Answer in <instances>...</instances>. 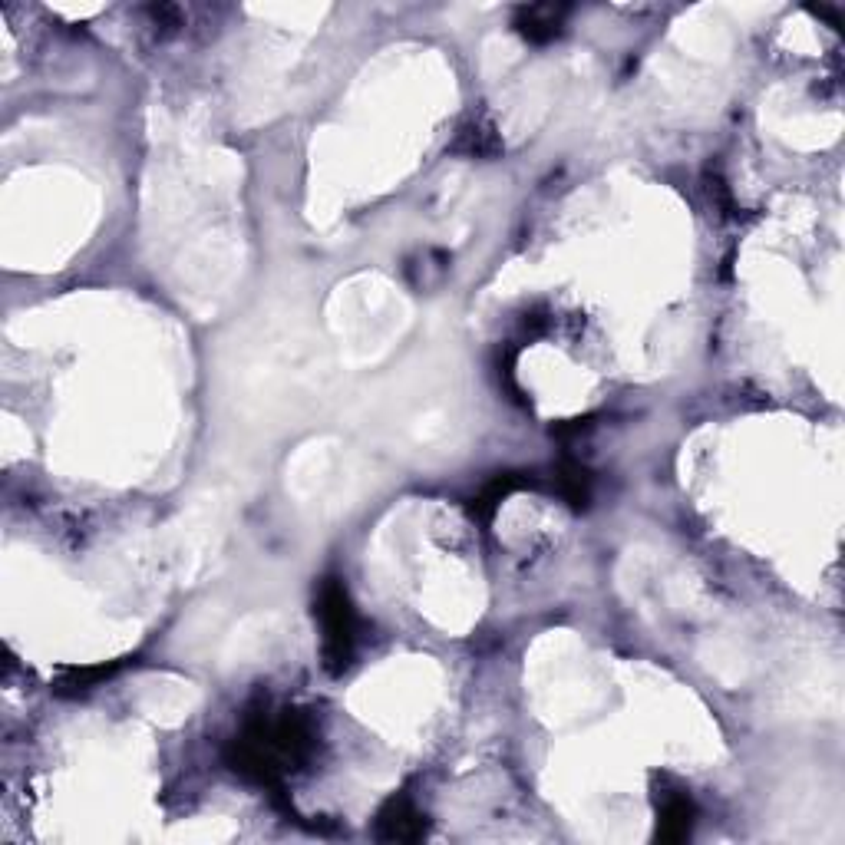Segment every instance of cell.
<instances>
[{"instance_id": "obj_1", "label": "cell", "mask_w": 845, "mask_h": 845, "mask_svg": "<svg viewBox=\"0 0 845 845\" xmlns=\"http://www.w3.org/2000/svg\"><path fill=\"white\" fill-rule=\"evenodd\" d=\"M317 624H321V654L324 667L340 674L354 657V608L340 578H324L314 601Z\"/></svg>"}, {"instance_id": "obj_2", "label": "cell", "mask_w": 845, "mask_h": 845, "mask_svg": "<svg viewBox=\"0 0 845 845\" xmlns=\"http://www.w3.org/2000/svg\"><path fill=\"white\" fill-rule=\"evenodd\" d=\"M377 836L387 842H413L423 836V816L406 796H393L387 806L380 809L377 819Z\"/></svg>"}, {"instance_id": "obj_3", "label": "cell", "mask_w": 845, "mask_h": 845, "mask_svg": "<svg viewBox=\"0 0 845 845\" xmlns=\"http://www.w3.org/2000/svg\"><path fill=\"white\" fill-rule=\"evenodd\" d=\"M694 826V803L687 796H667L661 806V819H657V839L664 842H680L690 836Z\"/></svg>"}, {"instance_id": "obj_4", "label": "cell", "mask_w": 845, "mask_h": 845, "mask_svg": "<svg viewBox=\"0 0 845 845\" xmlns=\"http://www.w3.org/2000/svg\"><path fill=\"white\" fill-rule=\"evenodd\" d=\"M562 14H565V10H562V7H552V4L529 7V10H522L519 30H522V34L529 37V40L545 43V40L558 37V30H562Z\"/></svg>"}, {"instance_id": "obj_5", "label": "cell", "mask_w": 845, "mask_h": 845, "mask_svg": "<svg viewBox=\"0 0 845 845\" xmlns=\"http://www.w3.org/2000/svg\"><path fill=\"white\" fill-rule=\"evenodd\" d=\"M558 492H562V499L568 502L572 509H585L588 499H591V479L581 466L575 463H565L558 469Z\"/></svg>"}, {"instance_id": "obj_6", "label": "cell", "mask_w": 845, "mask_h": 845, "mask_svg": "<svg viewBox=\"0 0 845 845\" xmlns=\"http://www.w3.org/2000/svg\"><path fill=\"white\" fill-rule=\"evenodd\" d=\"M456 149L469 152V156H492V152H499V139L489 133V129H479V126H469L459 133Z\"/></svg>"}, {"instance_id": "obj_7", "label": "cell", "mask_w": 845, "mask_h": 845, "mask_svg": "<svg viewBox=\"0 0 845 845\" xmlns=\"http://www.w3.org/2000/svg\"><path fill=\"white\" fill-rule=\"evenodd\" d=\"M119 664H100V667H83V671H70L67 677H63V690H90L96 687L100 680H106L109 674L116 671Z\"/></svg>"}, {"instance_id": "obj_8", "label": "cell", "mask_w": 845, "mask_h": 845, "mask_svg": "<svg viewBox=\"0 0 845 845\" xmlns=\"http://www.w3.org/2000/svg\"><path fill=\"white\" fill-rule=\"evenodd\" d=\"M515 486H519V479H515V476H499L496 482H489V486L482 489L479 502H476V512H486V515H489L492 509H496V502L506 499Z\"/></svg>"}]
</instances>
